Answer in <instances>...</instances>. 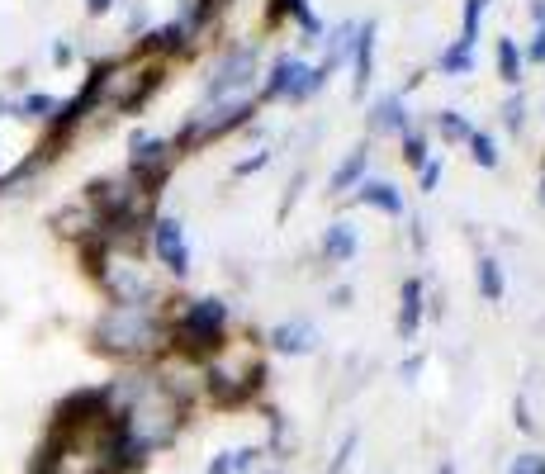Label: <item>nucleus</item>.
<instances>
[{"label": "nucleus", "mask_w": 545, "mask_h": 474, "mask_svg": "<svg viewBox=\"0 0 545 474\" xmlns=\"http://www.w3.org/2000/svg\"><path fill=\"white\" fill-rule=\"evenodd\" d=\"M91 337H95V351L119 356V361H138V356H152L162 347L166 323L152 304H109Z\"/></svg>", "instance_id": "nucleus-1"}, {"label": "nucleus", "mask_w": 545, "mask_h": 474, "mask_svg": "<svg viewBox=\"0 0 545 474\" xmlns=\"http://www.w3.org/2000/svg\"><path fill=\"white\" fill-rule=\"evenodd\" d=\"M223 323H228V304H223V299H190L181 309V318L171 323V337H176L181 351L204 356V351H218Z\"/></svg>", "instance_id": "nucleus-2"}, {"label": "nucleus", "mask_w": 545, "mask_h": 474, "mask_svg": "<svg viewBox=\"0 0 545 474\" xmlns=\"http://www.w3.org/2000/svg\"><path fill=\"white\" fill-rule=\"evenodd\" d=\"M256 81V43H242V48H228L209 67V81H204V105H223V100H242V91Z\"/></svg>", "instance_id": "nucleus-3"}, {"label": "nucleus", "mask_w": 545, "mask_h": 474, "mask_svg": "<svg viewBox=\"0 0 545 474\" xmlns=\"http://www.w3.org/2000/svg\"><path fill=\"white\" fill-rule=\"evenodd\" d=\"M95 275H100V285L109 290L114 304H152V280L138 266V256H119L105 247V256L95 261Z\"/></svg>", "instance_id": "nucleus-4"}, {"label": "nucleus", "mask_w": 545, "mask_h": 474, "mask_svg": "<svg viewBox=\"0 0 545 474\" xmlns=\"http://www.w3.org/2000/svg\"><path fill=\"white\" fill-rule=\"evenodd\" d=\"M327 81H332L327 67H309L304 57H275L261 95H266V100H275V95H285V100H309L313 91H323Z\"/></svg>", "instance_id": "nucleus-5"}, {"label": "nucleus", "mask_w": 545, "mask_h": 474, "mask_svg": "<svg viewBox=\"0 0 545 474\" xmlns=\"http://www.w3.org/2000/svg\"><path fill=\"white\" fill-rule=\"evenodd\" d=\"M256 114V105L242 95V100H223V105H200V110L190 114V124H185L181 143H204V138H223L228 128L247 124Z\"/></svg>", "instance_id": "nucleus-6"}, {"label": "nucleus", "mask_w": 545, "mask_h": 474, "mask_svg": "<svg viewBox=\"0 0 545 474\" xmlns=\"http://www.w3.org/2000/svg\"><path fill=\"white\" fill-rule=\"evenodd\" d=\"M128 152H133V157H128L133 185H138V190H147V195H157V185H162V181H166V171H171L176 143H166V138H147V133H138Z\"/></svg>", "instance_id": "nucleus-7"}, {"label": "nucleus", "mask_w": 545, "mask_h": 474, "mask_svg": "<svg viewBox=\"0 0 545 474\" xmlns=\"http://www.w3.org/2000/svg\"><path fill=\"white\" fill-rule=\"evenodd\" d=\"M152 247H157V261H162L171 275L190 271V247H185V228L181 219H152Z\"/></svg>", "instance_id": "nucleus-8"}, {"label": "nucleus", "mask_w": 545, "mask_h": 474, "mask_svg": "<svg viewBox=\"0 0 545 474\" xmlns=\"http://www.w3.org/2000/svg\"><path fill=\"white\" fill-rule=\"evenodd\" d=\"M271 347L285 356H309V351H318V328L309 318H290V323L271 328Z\"/></svg>", "instance_id": "nucleus-9"}, {"label": "nucleus", "mask_w": 545, "mask_h": 474, "mask_svg": "<svg viewBox=\"0 0 545 474\" xmlns=\"http://www.w3.org/2000/svg\"><path fill=\"white\" fill-rule=\"evenodd\" d=\"M190 34H195V19H190V5H185V19H171V24L147 34L143 53H181L185 43H190Z\"/></svg>", "instance_id": "nucleus-10"}, {"label": "nucleus", "mask_w": 545, "mask_h": 474, "mask_svg": "<svg viewBox=\"0 0 545 474\" xmlns=\"http://www.w3.org/2000/svg\"><path fill=\"white\" fill-rule=\"evenodd\" d=\"M356 95H365L370 86V76H375V19H365L361 29H356Z\"/></svg>", "instance_id": "nucleus-11"}, {"label": "nucleus", "mask_w": 545, "mask_h": 474, "mask_svg": "<svg viewBox=\"0 0 545 474\" xmlns=\"http://www.w3.org/2000/svg\"><path fill=\"white\" fill-rule=\"evenodd\" d=\"M356 200L370 204V209H380V214H394V219L403 214L399 185H389V181H361V185H356Z\"/></svg>", "instance_id": "nucleus-12"}, {"label": "nucleus", "mask_w": 545, "mask_h": 474, "mask_svg": "<svg viewBox=\"0 0 545 474\" xmlns=\"http://www.w3.org/2000/svg\"><path fill=\"white\" fill-rule=\"evenodd\" d=\"M422 280L418 275H408L403 280V294H399V337H413L418 332V323H422Z\"/></svg>", "instance_id": "nucleus-13"}, {"label": "nucleus", "mask_w": 545, "mask_h": 474, "mask_svg": "<svg viewBox=\"0 0 545 474\" xmlns=\"http://www.w3.org/2000/svg\"><path fill=\"white\" fill-rule=\"evenodd\" d=\"M365 166H370V143L351 147V157H346L337 171H332V181H327V190L337 195V190H356V185L365 181Z\"/></svg>", "instance_id": "nucleus-14"}, {"label": "nucleus", "mask_w": 545, "mask_h": 474, "mask_svg": "<svg viewBox=\"0 0 545 474\" xmlns=\"http://www.w3.org/2000/svg\"><path fill=\"white\" fill-rule=\"evenodd\" d=\"M370 128L375 133H413V124H408V105H403V95H384L380 110H375V119H370Z\"/></svg>", "instance_id": "nucleus-15"}, {"label": "nucleus", "mask_w": 545, "mask_h": 474, "mask_svg": "<svg viewBox=\"0 0 545 474\" xmlns=\"http://www.w3.org/2000/svg\"><path fill=\"white\" fill-rule=\"evenodd\" d=\"M323 256H327V261H351V256H356V228H351L346 219L327 223V233H323Z\"/></svg>", "instance_id": "nucleus-16"}, {"label": "nucleus", "mask_w": 545, "mask_h": 474, "mask_svg": "<svg viewBox=\"0 0 545 474\" xmlns=\"http://www.w3.org/2000/svg\"><path fill=\"white\" fill-rule=\"evenodd\" d=\"M474 280H479V294H484L489 304H498V299H503V266H498L493 256H479V271H474Z\"/></svg>", "instance_id": "nucleus-17"}, {"label": "nucleus", "mask_w": 545, "mask_h": 474, "mask_svg": "<svg viewBox=\"0 0 545 474\" xmlns=\"http://www.w3.org/2000/svg\"><path fill=\"white\" fill-rule=\"evenodd\" d=\"M356 29H361V24H337V34H332V48H327V57L318 62V67L337 72V67H342V57L356 48Z\"/></svg>", "instance_id": "nucleus-18"}, {"label": "nucleus", "mask_w": 545, "mask_h": 474, "mask_svg": "<svg viewBox=\"0 0 545 474\" xmlns=\"http://www.w3.org/2000/svg\"><path fill=\"white\" fill-rule=\"evenodd\" d=\"M498 76H503L508 86L522 81V53H517V43H512V38H498Z\"/></svg>", "instance_id": "nucleus-19"}, {"label": "nucleus", "mask_w": 545, "mask_h": 474, "mask_svg": "<svg viewBox=\"0 0 545 474\" xmlns=\"http://www.w3.org/2000/svg\"><path fill=\"white\" fill-rule=\"evenodd\" d=\"M15 114H19V119H48V124H53L57 100H53V95H24V100L15 105Z\"/></svg>", "instance_id": "nucleus-20"}, {"label": "nucleus", "mask_w": 545, "mask_h": 474, "mask_svg": "<svg viewBox=\"0 0 545 474\" xmlns=\"http://www.w3.org/2000/svg\"><path fill=\"white\" fill-rule=\"evenodd\" d=\"M441 76H470V67H474V57L460 48V43H451V48H441Z\"/></svg>", "instance_id": "nucleus-21"}, {"label": "nucleus", "mask_w": 545, "mask_h": 474, "mask_svg": "<svg viewBox=\"0 0 545 474\" xmlns=\"http://www.w3.org/2000/svg\"><path fill=\"white\" fill-rule=\"evenodd\" d=\"M436 133H441L446 143H460V138H470V124H465L460 110H441L436 114Z\"/></svg>", "instance_id": "nucleus-22"}, {"label": "nucleus", "mask_w": 545, "mask_h": 474, "mask_svg": "<svg viewBox=\"0 0 545 474\" xmlns=\"http://www.w3.org/2000/svg\"><path fill=\"white\" fill-rule=\"evenodd\" d=\"M465 143H470V157H474V166H484V171H493V166H498V147H493V138H489V133H470Z\"/></svg>", "instance_id": "nucleus-23"}, {"label": "nucleus", "mask_w": 545, "mask_h": 474, "mask_svg": "<svg viewBox=\"0 0 545 474\" xmlns=\"http://www.w3.org/2000/svg\"><path fill=\"white\" fill-rule=\"evenodd\" d=\"M531 15H536V34H531L527 57H531V62H545V0H536V5H531Z\"/></svg>", "instance_id": "nucleus-24"}, {"label": "nucleus", "mask_w": 545, "mask_h": 474, "mask_svg": "<svg viewBox=\"0 0 545 474\" xmlns=\"http://www.w3.org/2000/svg\"><path fill=\"white\" fill-rule=\"evenodd\" d=\"M503 124H508L512 133H522V124H527V100H522V95L503 100Z\"/></svg>", "instance_id": "nucleus-25"}, {"label": "nucleus", "mask_w": 545, "mask_h": 474, "mask_svg": "<svg viewBox=\"0 0 545 474\" xmlns=\"http://www.w3.org/2000/svg\"><path fill=\"white\" fill-rule=\"evenodd\" d=\"M356 432H346L342 446H337V456H332V465H327V474H346V465H351V456H356Z\"/></svg>", "instance_id": "nucleus-26"}, {"label": "nucleus", "mask_w": 545, "mask_h": 474, "mask_svg": "<svg viewBox=\"0 0 545 474\" xmlns=\"http://www.w3.org/2000/svg\"><path fill=\"white\" fill-rule=\"evenodd\" d=\"M403 162H408V166L427 162V143H422L418 133H403Z\"/></svg>", "instance_id": "nucleus-27"}, {"label": "nucleus", "mask_w": 545, "mask_h": 474, "mask_svg": "<svg viewBox=\"0 0 545 474\" xmlns=\"http://www.w3.org/2000/svg\"><path fill=\"white\" fill-rule=\"evenodd\" d=\"M508 474H545V456H541V451H527V456L512 460Z\"/></svg>", "instance_id": "nucleus-28"}, {"label": "nucleus", "mask_w": 545, "mask_h": 474, "mask_svg": "<svg viewBox=\"0 0 545 474\" xmlns=\"http://www.w3.org/2000/svg\"><path fill=\"white\" fill-rule=\"evenodd\" d=\"M418 181H422V190H427V195H432L436 185H441V162H432V157H427V162L418 166Z\"/></svg>", "instance_id": "nucleus-29"}, {"label": "nucleus", "mask_w": 545, "mask_h": 474, "mask_svg": "<svg viewBox=\"0 0 545 474\" xmlns=\"http://www.w3.org/2000/svg\"><path fill=\"white\" fill-rule=\"evenodd\" d=\"M256 460H261V446H242V451H233V474L237 470H252Z\"/></svg>", "instance_id": "nucleus-30"}, {"label": "nucleus", "mask_w": 545, "mask_h": 474, "mask_svg": "<svg viewBox=\"0 0 545 474\" xmlns=\"http://www.w3.org/2000/svg\"><path fill=\"white\" fill-rule=\"evenodd\" d=\"M266 162H271V152H256V157H242V162L233 166V176H252V171H261Z\"/></svg>", "instance_id": "nucleus-31"}, {"label": "nucleus", "mask_w": 545, "mask_h": 474, "mask_svg": "<svg viewBox=\"0 0 545 474\" xmlns=\"http://www.w3.org/2000/svg\"><path fill=\"white\" fill-rule=\"evenodd\" d=\"M209 474H233V451H218V456L209 460Z\"/></svg>", "instance_id": "nucleus-32"}, {"label": "nucleus", "mask_w": 545, "mask_h": 474, "mask_svg": "<svg viewBox=\"0 0 545 474\" xmlns=\"http://www.w3.org/2000/svg\"><path fill=\"white\" fill-rule=\"evenodd\" d=\"M418 370H422V356H408V361H403V380H418Z\"/></svg>", "instance_id": "nucleus-33"}, {"label": "nucleus", "mask_w": 545, "mask_h": 474, "mask_svg": "<svg viewBox=\"0 0 545 474\" xmlns=\"http://www.w3.org/2000/svg\"><path fill=\"white\" fill-rule=\"evenodd\" d=\"M109 5L114 0H86V15H109Z\"/></svg>", "instance_id": "nucleus-34"}, {"label": "nucleus", "mask_w": 545, "mask_h": 474, "mask_svg": "<svg viewBox=\"0 0 545 474\" xmlns=\"http://www.w3.org/2000/svg\"><path fill=\"white\" fill-rule=\"evenodd\" d=\"M53 62H57V67H67V62H72V48H67V43H57V48H53Z\"/></svg>", "instance_id": "nucleus-35"}, {"label": "nucleus", "mask_w": 545, "mask_h": 474, "mask_svg": "<svg viewBox=\"0 0 545 474\" xmlns=\"http://www.w3.org/2000/svg\"><path fill=\"white\" fill-rule=\"evenodd\" d=\"M5 114H15V105H10V100L0 95V119H5Z\"/></svg>", "instance_id": "nucleus-36"}, {"label": "nucleus", "mask_w": 545, "mask_h": 474, "mask_svg": "<svg viewBox=\"0 0 545 474\" xmlns=\"http://www.w3.org/2000/svg\"><path fill=\"white\" fill-rule=\"evenodd\" d=\"M436 474H455V465H451V460H441V465H436Z\"/></svg>", "instance_id": "nucleus-37"}, {"label": "nucleus", "mask_w": 545, "mask_h": 474, "mask_svg": "<svg viewBox=\"0 0 545 474\" xmlns=\"http://www.w3.org/2000/svg\"><path fill=\"white\" fill-rule=\"evenodd\" d=\"M541 200H545V176H541Z\"/></svg>", "instance_id": "nucleus-38"}, {"label": "nucleus", "mask_w": 545, "mask_h": 474, "mask_svg": "<svg viewBox=\"0 0 545 474\" xmlns=\"http://www.w3.org/2000/svg\"><path fill=\"white\" fill-rule=\"evenodd\" d=\"M479 5H484V10H489V0H479Z\"/></svg>", "instance_id": "nucleus-39"}]
</instances>
